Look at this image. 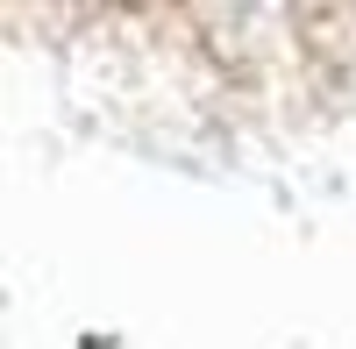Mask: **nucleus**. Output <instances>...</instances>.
Here are the masks:
<instances>
[]
</instances>
